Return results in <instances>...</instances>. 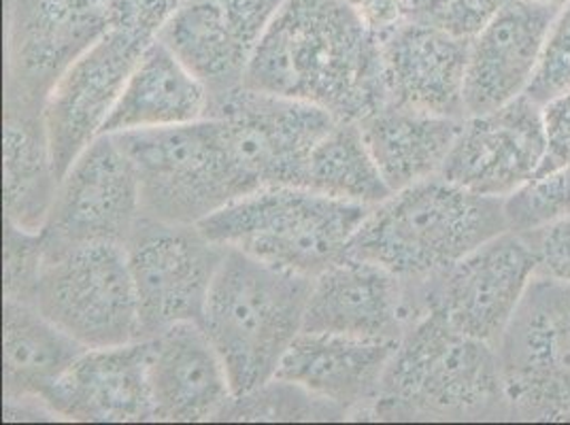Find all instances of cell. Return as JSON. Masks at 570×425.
<instances>
[{"label":"cell","mask_w":570,"mask_h":425,"mask_svg":"<svg viewBox=\"0 0 570 425\" xmlns=\"http://www.w3.org/2000/svg\"><path fill=\"white\" fill-rule=\"evenodd\" d=\"M471 41L401 18L380 32L385 102L436 118L464 119Z\"/></svg>","instance_id":"obj_17"},{"label":"cell","mask_w":570,"mask_h":425,"mask_svg":"<svg viewBox=\"0 0 570 425\" xmlns=\"http://www.w3.org/2000/svg\"><path fill=\"white\" fill-rule=\"evenodd\" d=\"M212 92L194 72L154 39L130 72L102 135L154 130L207 118Z\"/></svg>","instance_id":"obj_24"},{"label":"cell","mask_w":570,"mask_h":425,"mask_svg":"<svg viewBox=\"0 0 570 425\" xmlns=\"http://www.w3.org/2000/svg\"><path fill=\"white\" fill-rule=\"evenodd\" d=\"M371 419H509L497 347L453 328L439 310L422 313L385 370Z\"/></svg>","instance_id":"obj_2"},{"label":"cell","mask_w":570,"mask_h":425,"mask_svg":"<svg viewBox=\"0 0 570 425\" xmlns=\"http://www.w3.org/2000/svg\"><path fill=\"white\" fill-rule=\"evenodd\" d=\"M464 119L436 118L383 102L357 126L394 194L441 175Z\"/></svg>","instance_id":"obj_25"},{"label":"cell","mask_w":570,"mask_h":425,"mask_svg":"<svg viewBox=\"0 0 570 425\" xmlns=\"http://www.w3.org/2000/svg\"><path fill=\"white\" fill-rule=\"evenodd\" d=\"M107 32L102 0H4L2 113L41 118L56 83Z\"/></svg>","instance_id":"obj_7"},{"label":"cell","mask_w":570,"mask_h":425,"mask_svg":"<svg viewBox=\"0 0 570 425\" xmlns=\"http://www.w3.org/2000/svg\"><path fill=\"white\" fill-rule=\"evenodd\" d=\"M282 0H184L160 34L163 41L212 92L243 88L262 34Z\"/></svg>","instance_id":"obj_16"},{"label":"cell","mask_w":570,"mask_h":425,"mask_svg":"<svg viewBox=\"0 0 570 425\" xmlns=\"http://www.w3.org/2000/svg\"><path fill=\"white\" fill-rule=\"evenodd\" d=\"M35 307L86 349L141 338L137 291L121 245H79L48 258Z\"/></svg>","instance_id":"obj_9"},{"label":"cell","mask_w":570,"mask_h":425,"mask_svg":"<svg viewBox=\"0 0 570 425\" xmlns=\"http://www.w3.org/2000/svg\"><path fill=\"white\" fill-rule=\"evenodd\" d=\"M509 230L528 235L570 217V165L547 170L504 198Z\"/></svg>","instance_id":"obj_29"},{"label":"cell","mask_w":570,"mask_h":425,"mask_svg":"<svg viewBox=\"0 0 570 425\" xmlns=\"http://www.w3.org/2000/svg\"><path fill=\"white\" fill-rule=\"evenodd\" d=\"M149 340L154 422H219L235 394L203 326L198 322L177 324Z\"/></svg>","instance_id":"obj_22"},{"label":"cell","mask_w":570,"mask_h":425,"mask_svg":"<svg viewBox=\"0 0 570 425\" xmlns=\"http://www.w3.org/2000/svg\"><path fill=\"white\" fill-rule=\"evenodd\" d=\"M86 352L35 305L2 303L4 419H53L43 406L49 387Z\"/></svg>","instance_id":"obj_23"},{"label":"cell","mask_w":570,"mask_h":425,"mask_svg":"<svg viewBox=\"0 0 570 425\" xmlns=\"http://www.w3.org/2000/svg\"><path fill=\"white\" fill-rule=\"evenodd\" d=\"M2 207L4 221L41 233L60 186L41 118L2 116Z\"/></svg>","instance_id":"obj_26"},{"label":"cell","mask_w":570,"mask_h":425,"mask_svg":"<svg viewBox=\"0 0 570 425\" xmlns=\"http://www.w3.org/2000/svg\"><path fill=\"white\" fill-rule=\"evenodd\" d=\"M126 258L137 291L141 338L203 319L209 289L226 258L196 224H170L142 215L126 243Z\"/></svg>","instance_id":"obj_11"},{"label":"cell","mask_w":570,"mask_h":425,"mask_svg":"<svg viewBox=\"0 0 570 425\" xmlns=\"http://www.w3.org/2000/svg\"><path fill=\"white\" fill-rule=\"evenodd\" d=\"M528 237L539 258L537 275L570 284V217L537 233H528Z\"/></svg>","instance_id":"obj_34"},{"label":"cell","mask_w":570,"mask_h":425,"mask_svg":"<svg viewBox=\"0 0 570 425\" xmlns=\"http://www.w3.org/2000/svg\"><path fill=\"white\" fill-rule=\"evenodd\" d=\"M371 209L313 189L282 186L252 191L196 226L228 249L315 279L347 258Z\"/></svg>","instance_id":"obj_5"},{"label":"cell","mask_w":570,"mask_h":425,"mask_svg":"<svg viewBox=\"0 0 570 425\" xmlns=\"http://www.w3.org/2000/svg\"><path fill=\"white\" fill-rule=\"evenodd\" d=\"M415 319L403 279L380 264L347 256L313 279L303 332L401 343Z\"/></svg>","instance_id":"obj_19"},{"label":"cell","mask_w":570,"mask_h":425,"mask_svg":"<svg viewBox=\"0 0 570 425\" xmlns=\"http://www.w3.org/2000/svg\"><path fill=\"white\" fill-rule=\"evenodd\" d=\"M46 266H48V251H46L43 235L22 230L11 221H4V233H2L4 300L35 305Z\"/></svg>","instance_id":"obj_30"},{"label":"cell","mask_w":570,"mask_h":425,"mask_svg":"<svg viewBox=\"0 0 570 425\" xmlns=\"http://www.w3.org/2000/svg\"><path fill=\"white\" fill-rule=\"evenodd\" d=\"M507 230L504 200L479 196L439 175L373 207L347 256L380 264L406 285H420Z\"/></svg>","instance_id":"obj_3"},{"label":"cell","mask_w":570,"mask_h":425,"mask_svg":"<svg viewBox=\"0 0 570 425\" xmlns=\"http://www.w3.org/2000/svg\"><path fill=\"white\" fill-rule=\"evenodd\" d=\"M109 30L151 43L184 0H102Z\"/></svg>","instance_id":"obj_33"},{"label":"cell","mask_w":570,"mask_h":425,"mask_svg":"<svg viewBox=\"0 0 570 425\" xmlns=\"http://www.w3.org/2000/svg\"><path fill=\"white\" fill-rule=\"evenodd\" d=\"M396 349V340L301 332L275 378L296 383L331 402L347 419H371V408Z\"/></svg>","instance_id":"obj_21"},{"label":"cell","mask_w":570,"mask_h":425,"mask_svg":"<svg viewBox=\"0 0 570 425\" xmlns=\"http://www.w3.org/2000/svg\"><path fill=\"white\" fill-rule=\"evenodd\" d=\"M497 355L509 419L570 422V284L537 275Z\"/></svg>","instance_id":"obj_8"},{"label":"cell","mask_w":570,"mask_h":425,"mask_svg":"<svg viewBox=\"0 0 570 425\" xmlns=\"http://www.w3.org/2000/svg\"><path fill=\"white\" fill-rule=\"evenodd\" d=\"M558 7L507 0L469 48L466 116H481L528 92Z\"/></svg>","instance_id":"obj_20"},{"label":"cell","mask_w":570,"mask_h":425,"mask_svg":"<svg viewBox=\"0 0 570 425\" xmlns=\"http://www.w3.org/2000/svg\"><path fill=\"white\" fill-rule=\"evenodd\" d=\"M570 90V0L549 28L539 69L525 95L541 107Z\"/></svg>","instance_id":"obj_32"},{"label":"cell","mask_w":570,"mask_h":425,"mask_svg":"<svg viewBox=\"0 0 570 425\" xmlns=\"http://www.w3.org/2000/svg\"><path fill=\"white\" fill-rule=\"evenodd\" d=\"M311 284L309 277L226 247L200 326L224 362L235 396L275 378L303 332Z\"/></svg>","instance_id":"obj_4"},{"label":"cell","mask_w":570,"mask_h":425,"mask_svg":"<svg viewBox=\"0 0 570 425\" xmlns=\"http://www.w3.org/2000/svg\"><path fill=\"white\" fill-rule=\"evenodd\" d=\"M534 2H541V4H549V7H564L569 0H534Z\"/></svg>","instance_id":"obj_37"},{"label":"cell","mask_w":570,"mask_h":425,"mask_svg":"<svg viewBox=\"0 0 570 425\" xmlns=\"http://www.w3.org/2000/svg\"><path fill=\"white\" fill-rule=\"evenodd\" d=\"M149 43L109 30L51 90L43 126L58 179L102 135L119 95Z\"/></svg>","instance_id":"obj_15"},{"label":"cell","mask_w":570,"mask_h":425,"mask_svg":"<svg viewBox=\"0 0 570 425\" xmlns=\"http://www.w3.org/2000/svg\"><path fill=\"white\" fill-rule=\"evenodd\" d=\"M149 355V338L86 349L41 402L53 419L65 422H154Z\"/></svg>","instance_id":"obj_18"},{"label":"cell","mask_w":570,"mask_h":425,"mask_svg":"<svg viewBox=\"0 0 570 425\" xmlns=\"http://www.w3.org/2000/svg\"><path fill=\"white\" fill-rule=\"evenodd\" d=\"M537 270L539 258L530 237L507 230L439 277L406 287L417 317L439 310L453 328L497 347Z\"/></svg>","instance_id":"obj_10"},{"label":"cell","mask_w":570,"mask_h":425,"mask_svg":"<svg viewBox=\"0 0 570 425\" xmlns=\"http://www.w3.org/2000/svg\"><path fill=\"white\" fill-rule=\"evenodd\" d=\"M541 111L547 149L546 162L541 166L539 175L570 165V90L551 98L541 107Z\"/></svg>","instance_id":"obj_35"},{"label":"cell","mask_w":570,"mask_h":425,"mask_svg":"<svg viewBox=\"0 0 570 425\" xmlns=\"http://www.w3.org/2000/svg\"><path fill=\"white\" fill-rule=\"evenodd\" d=\"M507 0H404L403 18L473 41Z\"/></svg>","instance_id":"obj_31"},{"label":"cell","mask_w":570,"mask_h":425,"mask_svg":"<svg viewBox=\"0 0 570 425\" xmlns=\"http://www.w3.org/2000/svg\"><path fill=\"white\" fill-rule=\"evenodd\" d=\"M114 137L139 175L147 217L200 224L249 194L217 118Z\"/></svg>","instance_id":"obj_6"},{"label":"cell","mask_w":570,"mask_h":425,"mask_svg":"<svg viewBox=\"0 0 570 425\" xmlns=\"http://www.w3.org/2000/svg\"><path fill=\"white\" fill-rule=\"evenodd\" d=\"M331 402L284 378H271L261 387L235 396L219 422H343Z\"/></svg>","instance_id":"obj_28"},{"label":"cell","mask_w":570,"mask_h":425,"mask_svg":"<svg viewBox=\"0 0 570 425\" xmlns=\"http://www.w3.org/2000/svg\"><path fill=\"white\" fill-rule=\"evenodd\" d=\"M303 188L364 207H377L392 196L357 121L352 119H336L313 147Z\"/></svg>","instance_id":"obj_27"},{"label":"cell","mask_w":570,"mask_h":425,"mask_svg":"<svg viewBox=\"0 0 570 425\" xmlns=\"http://www.w3.org/2000/svg\"><path fill=\"white\" fill-rule=\"evenodd\" d=\"M207 118L219 119L249 194L303 188L311 151L336 121L320 107L247 88L212 98Z\"/></svg>","instance_id":"obj_12"},{"label":"cell","mask_w":570,"mask_h":425,"mask_svg":"<svg viewBox=\"0 0 570 425\" xmlns=\"http://www.w3.org/2000/svg\"><path fill=\"white\" fill-rule=\"evenodd\" d=\"M546 149L541 105L523 95L464 119L441 177L479 196L504 200L541 172Z\"/></svg>","instance_id":"obj_14"},{"label":"cell","mask_w":570,"mask_h":425,"mask_svg":"<svg viewBox=\"0 0 570 425\" xmlns=\"http://www.w3.org/2000/svg\"><path fill=\"white\" fill-rule=\"evenodd\" d=\"M377 34L403 18L404 0H350Z\"/></svg>","instance_id":"obj_36"},{"label":"cell","mask_w":570,"mask_h":425,"mask_svg":"<svg viewBox=\"0 0 570 425\" xmlns=\"http://www.w3.org/2000/svg\"><path fill=\"white\" fill-rule=\"evenodd\" d=\"M243 88L360 121L385 102L380 34L350 0H282Z\"/></svg>","instance_id":"obj_1"},{"label":"cell","mask_w":570,"mask_h":425,"mask_svg":"<svg viewBox=\"0 0 570 425\" xmlns=\"http://www.w3.org/2000/svg\"><path fill=\"white\" fill-rule=\"evenodd\" d=\"M141 217L135 165L114 135H100L60 179L41 230L48 258L92 243L126 247Z\"/></svg>","instance_id":"obj_13"}]
</instances>
